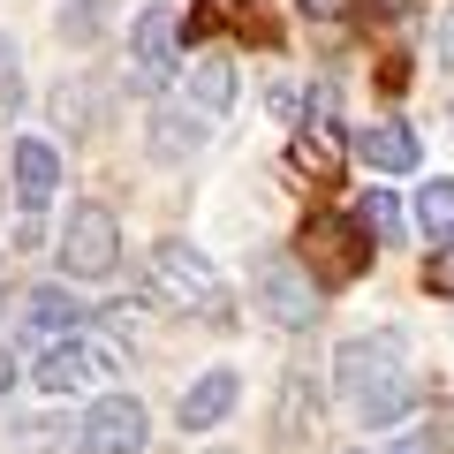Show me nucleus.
<instances>
[{
	"mask_svg": "<svg viewBox=\"0 0 454 454\" xmlns=\"http://www.w3.org/2000/svg\"><path fill=\"white\" fill-rule=\"evenodd\" d=\"M53 182H61L53 145H46V137H16V205L23 212H46L53 205Z\"/></svg>",
	"mask_w": 454,
	"mask_h": 454,
	"instance_id": "obj_10",
	"label": "nucleus"
},
{
	"mask_svg": "<svg viewBox=\"0 0 454 454\" xmlns=\"http://www.w3.org/2000/svg\"><path fill=\"white\" fill-rule=\"evenodd\" d=\"M220 454H227V447H220Z\"/></svg>",
	"mask_w": 454,
	"mask_h": 454,
	"instance_id": "obj_27",
	"label": "nucleus"
},
{
	"mask_svg": "<svg viewBox=\"0 0 454 454\" xmlns=\"http://www.w3.org/2000/svg\"><path fill=\"white\" fill-rule=\"evenodd\" d=\"M235 402H243V379H235V372H205L175 402V417H182V432H212V424H227V409H235Z\"/></svg>",
	"mask_w": 454,
	"mask_h": 454,
	"instance_id": "obj_9",
	"label": "nucleus"
},
{
	"mask_svg": "<svg viewBox=\"0 0 454 454\" xmlns=\"http://www.w3.org/2000/svg\"><path fill=\"white\" fill-rule=\"evenodd\" d=\"M205 145V121H197V114H152V152H160V160H190V152Z\"/></svg>",
	"mask_w": 454,
	"mask_h": 454,
	"instance_id": "obj_14",
	"label": "nucleus"
},
{
	"mask_svg": "<svg viewBox=\"0 0 454 454\" xmlns=\"http://www.w3.org/2000/svg\"><path fill=\"white\" fill-rule=\"evenodd\" d=\"M258 310L288 333H303L318 318V280H310L303 258H258Z\"/></svg>",
	"mask_w": 454,
	"mask_h": 454,
	"instance_id": "obj_6",
	"label": "nucleus"
},
{
	"mask_svg": "<svg viewBox=\"0 0 454 454\" xmlns=\"http://www.w3.org/2000/svg\"><path fill=\"white\" fill-rule=\"evenodd\" d=\"M23 310H31L38 333H61V325H76V318H83L76 295H61V288H31V295H23Z\"/></svg>",
	"mask_w": 454,
	"mask_h": 454,
	"instance_id": "obj_16",
	"label": "nucleus"
},
{
	"mask_svg": "<svg viewBox=\"0 0 454 454\" xmlns=\"http://www.w3.org/2000/svg\"><path fill=\"white\" fill-rule=\"evenodd\" d=\"M243 38H250V46H273V38H280V23H265L258 8H250V16H243Z\"/></svg>",
	"mask_w": 454,
	"mask_h": 454,
	"instance_id": "obj_23",
	"label": "nucleus"
},
{
	"mask_svg": "<svg viewBox=\"0 0 454 454\" xmlns=\"http://www.w3.org/2000/svg\"><path fill=\"white\" fill-rule=\"evenodd\" d=\"M190 98L205 114H220V106H235V68L220 61V53H205V61H197V76H190Z\"/></svg>",
	"mask_w": 454,
	"mask_h": 454,
	"instance_id": "obj_15",
	"label": "nucleus"
},
{
	"mask_svg": "<svg viewBox=\"0 0 454 454\" xmlns=\"http://www.w3.org/2000/svg\"><path fill=\"white\" fill-rule=\"evenodd\" d=\"M310 424H318V379L288 372V379H280V409H273V439H280V447H303Z\"/></svg>",
	"mask_w": 454,
	"mask_h": 454,
	"instance_id": "obj_12",
	"label": "nucleus"
},
{
	"mask_svg": "<svg viewBox=\"0 0 454 454\" xmlns=\"http://www.w3.org/2000/svg\"><path fill=\"white\" fill-rule=\"evenodd\" d=\"M424 288H432V295H454V235L432 250V265H424Z\"/></svg>",
	"mask_w": 454,
	"mask_h": 454,
	"instance_id": "obj_20",
	"label": "nucleus"
},
{
	"mask_svg": "<svg viewBox=\"0 0 454 454\" xmlns=\"http://www.w3.org/2000/svg\"><path fill=\"white\" fill-rule=\"evenodd\" d=\"M333 379H340V394L356 402V417H364V424H394L409 402H417V379H409V340H402V333L340 340Z\"/></svg>",
	"mask_w": 454,
	"mask_h": 454,
	"instance_id": "obj_1",
	"label": "nucleus"
},
{
	"mask_svg": "<svg viewBox=\"0 0 454 454\" xmlns=\"http://www.w3.org/2000/svg\"><path fill=\"white\" fill-rule=\"evenodd\" d=\"M356 160L372 167V175H409V167H417V137H409L402 121H372V129H356Z\"/></svg>",
	"mask_w": 454,
	"mask_h": 454,
	"instance_id": "obj_13",
	"label": "nucleus"
},
{
	"mask_svg": "<svg viewBox=\"0 0 454 454\" xmlns=\"http://www.w3.org/2000/svg\"><path fill=\"white\" fill-rule=\"evenodd\" d=\"M175 53H182V16H175V8H137L129 83H137V91H167V83H175Z\"/></svg>",
	"mask_w": 454,
	"mask_h": 454,
	"instance_id": "obj_5",
	"label": "nucleus"
},
{
	"mask_svg": "<svg viewBox=\"0 0 454 454\" xmlns=\"http://www.w3.org/2000/svg\"><path fill=\"white\" fill-rule=\"evenodd\" d=\"M417 220L432 227V235H454V182H447V175L417 190Z\"/></svg>",
	"mask_w": 454,
	"mask_h": 454,
	"instance_id": "obj_17",
	"label": "nucleus"
},
{
	"mask_svg": "<svg viewBox=\"0 0 454 454\" xmlns=\"http://www.w3.org/2000/svg\"><path fill=\"white\" fill-rule=\"evenodd\" d=\"M61 265L76 280H106L114 265H121V227H114L106 205H76L61 227Z\"/></svg>",
	"mask_w": 454,
	"mask_h": 454,
	"instance_id": "obj_4",
	"label": "nucleus"
},
{
	"mask_svg": "<svg viewBox=\"0 0 454 454\" xmlns=\"http://www.w3.org/2000/svg\"><path fill=\"white\" fill-rule=\"evenodd\" d=\"M356 220L372 227L379 243H394V235H402V205H394V190H372V197L356 205Z\"/></svg>",
	"mask_w": 454,
	"mask_h": 454,
	"instance_id": "obj_18",
	"label": "nucleus"
},
{
	"mask_svg": "<svg viewBox=\"0 0 454 454\" xmlns=\"http://www.w3.org/2000/svg\"><path fill=\"white\" fill-rule=\"evenodd\" d=\"M0 387H16V356L8 348H0Z\"/></svg>",
	"mask_w": 454,
	"mask_h": 454,
	"instance_id": "obj_26",
	"label": "nucleus"
},
{
	"mask_svg": "<svg viewBox=\"0 0 454 454\" xmlns=\"http://www.w3.org/2000/svg\"><path fill=\"white\" fill-rule=\"evenodd\" d=\"M303 16H325V23H333V16H348V0H303Z\"/></svg>",
	"mask_w": 454,
	"mask_h": 454,
	"instance_id": "obj_24",
	"label": "nucleus"
},
{
	"mask_svg": "<svg viewBox=\"0 0 454 454\" xmlns=\"http://www.w3.org/2000/svg\"><path fill=\"white\" fill-rule=\"evenodd\" d=\"M98 8H106V0H68V16H61L68 46H91V38H98Z\"/></svg>",
	"mask_w": 454,
	"mask_h": 454,
	"instance_id": "obj_19",
	"label": "nucleus"
},
{
	"mask_svg": "<svg viewBox=\"0 0 454 454\" xmlns=\"http://www.w3.org/2000/svg\"><path fill=\"white\" fill-rule=\"evenodd\" d=\"M106 372H114V348H91V340H61V348L38 356V387L46 394H76V387H91Z\"/></svg>",
	"mask_w": 454,
	"mask_h": 454,
	"instance_id": "obj_8",
	"label": "nucleus"
},
{
	"mask_svg": "<svg viewBox=\"0 0 454 454\" xmlns=\"http://www.w3.org/2000/svg\"><path fill=\"white\" fill-rule=\"evenodd\" d=\"M394 454H447V447H439V432L424 424V432H402V439H394Z\"/></svg>",
	"mask_w": 454,
	"mask_h": 454,
	"instance_id": "obj_22",
	"label": "nucleus"
},
{
	"mask_svg": "<svg viewBox=\"0 0 454 454\" xmlns=\"http://www.w3.org/2000/svg\"><path fill=\"white\" fill-rule=\"evenodd\" d=\"M295 258L310 265L318 288H348V280L372 265V227H364V220H340V212H310Z\"/></svg>",
	"mask_w": 454,
	"mask_h": 454,
	"instance_id": "obj_3",
	"label": "nucleus"
},
{
	"mask_svg": "<svg viewBox=\"0 0 454 454\" xmlns=\"http://www.w3.org/2000/svg\"><path fill=\"white\" fill-rule=\"evenodd\" d=\"M16 106V38L0 31V114Z\"/></svg>",
	"mask_w": 454,
	"mask_h": 454,
	"instance_id": "obj_21",
	"label": "nucleus"
},
{
	"mask_svg": "<svg viewBox=\"0 0 454 454\" xmlns=\"http://www.w3.org/2000/svg\"><path fill=\"white\" fill-rule=\"evenodd\" d=\"M295 167H303V175H318V182H333V175H340V145H333V91L310 98V121H303V137H295Z\"/></svg>",
	"mask_w": 454,
	"mask_h": 454,
	"instance_id": "obj_11",
	"label": "nucleus"
},
{
	"mask_svg": "<svg viewBox=\"0 0 454 454\" xmlns=\"http://www.w3.org/2000/svg\"><path fill=\"white\" fill-rule=\"evenodd\" d=\"M145 295H152V303H167V310H205L212 325H227V295H220L212 265L197 258L190 243H160V250H152V265H145Z\"/></svg>",
	"mask_w": 454,
	"mask_h": 454,
	"instance_id": "obj_2",
	"label": "nucleus"
},
{
	"mask_svg": "<svg viewBox=\"0 0 454 454\" xmlns=\"http://www.w3.org/2000/svg\"><path fill=\"white\" fill-rule=\"evenodd\" d=\"M83 454H145L152 439V417L145 402H129V394H98L91 409H83Z\"/></svg>",
	"mask_w": 454,
	"mask_h": 454,
	"instance_id": "obj_7",
	"label": "nucleus"
},
{
	"mask_svg": "<svg viewBox=\"0 0 454 454\" xmlns=\"http://www.w3.org/2000/svg\"><path fill=\"white\" fill-rule=\"evenodd\" d=\"M439 61H454V8L439 16Z\"/></svg>",
	"mask_w": 454,
	"mask_h": 454,
	"instance_id": "obj_25",
	"label": "nucleus"
}]
</instances>
